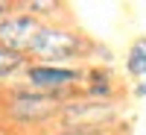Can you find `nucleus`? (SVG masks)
<instances>
[{
    "label": "nucleus",
    "mask_w": 146,
    "mask_h": 135,
    "mask_svg": "<svg viewBox=\"0 0 146 135\" xmlns=\"http://www.w3.org/2000/svg\"><path fill=\"white\" fill-rule=\"evenodd\" d=\"M82 97L88 100H108V103H120V85L114 82V73L102 68V65H94V68H85V82H82Z\"/></svg>",
    "instance_id": "423d86ee"
},
{
    "label": "nucleus",
    "mask_w": 146,
    "mask_h": 135,
    "mask_svg": "<svg viewBox=\"0 0 146 135\" xmlns=\"http://www.w3.org/2000/svg\"><path fill=\"white\" fill-rule=\"evenodd\" d=\"M27 68H29V56L27 53H15V50L0 47V82L18 77V73H23Z\"/></svg>",
    "instance_id": "6e6552de"
},
{
    "label": "nucleus",
    "mask_w": 146,
    "mask_h": 135,
    "mask_svg": "<svg viewBox=\"0 0 146 135\" xmlns=\"http://www.w3.org/2000/svg\"><path fill=\"white\" fill-rule=\"evenodd\" d=\"M120 103L108 100H88L76 97L67 100L58 112V129H114L120 124Z\"/></svg>",
    "instance_id": "7ed1b4c3"
},
{
    "label": "nucleus",
    "mask_w": 146,
    "mask_h": 135,
    "mask_svg": "<svg viewBox=\"0 0 146 135\" xmlns=\"http://www.w3.org/2000/svg\"><path fill=\"white\" fill-rule=\"evenodd\" d=\"M44 135H114V129H53Z\"/></svg>",
    "instance_id": "9b49d317"
},
{
    "label": "nucleus",
    "mask_w": 146,
    "mask_h": 135,
    "mask_svg": "<svg viewBox=\"0 0 146 135\" xmlns=\"http://www.w3.org/2000/svg\"><path fill=\"white\" fill-rule=\"evenodd\" d=\"M23 85L32 91H44V94H64L73 88H82L85 82V68L79 65H41V62H29V68L23 71Z\"/></svg>",
    "instance_id": "20e7f679"
},
{
    "label": "nucleus",
    "mask_w": 146,
    "mask_h": 135,
    "mask_svg": "<svg viewBox=\"0 0 146 135\" xmlns=\"http://www.w3.org/2000/svg\"><path fill=\"white\" fill-rule=\"evenodd\" d=\"M91 47H94V38L85 35L82 30L47 21L35 32L27 56H29V62H41V65H67L73 59H88Z\"/></svg>",
    "instance_id": "f257e3e1"
},
{
    "label": "nucleus",
    "mask_w": 146,
    "mask_h": 135,
    "mask_svg": "<svg viewBox=\"0 0 146 135\" xmlns=\"http://www.w3.org/2000/svg\"><path fill=\"white\" fill-rule=\"evenodd\" d=\"M76 97H82V88H73L64 94H44L21 85V88H12L6 97V118L21 126H44L50 120H58L62 106Z\"/></svg>",
    "instance_id": "f03ea898"
},
{
    "label": "nucleus",
    "mask_w": 146,
    "mask_h": 135,
    "mask_svg": "<svg viewBox=\"0 0 146 135\" xmlns=\"http://www.w3.org/2000/svg\"><path fill=\"white\" fill-rule=\"evenodd\" d=\"M88 59H96V62H100V65H105V68H108V65L114 62V53L108 50L105 44H100V41H94V47H91V56H88Z\"/></svg>",
    "instance_id": "9d476101"
},
{
    "label": "nucleus",
    "mask_w": 146,
    "mask_h": 135,
    "mask_svg": "<svg viewBox=\"0 0 146 135\" xmlns=\"http://www.w3.org/2000/svg\"><path fill=\"white\" fill-rule=\"evenodd\" d=\"M21 12H27V15H32V18H56L58 15V12H62L64 6L62 3H56V0H18V3H15ZM44 24V21H41Z\"/></svg>",
    "instance_id": "1a4fd4ad"
},
{
    "label": "nucleus",
    "mask_w": 146,
    "mask_h": 135,
    "mask_svg": "<svg viewBox=\"0 0 146 135\" xmlns=\"http://www.w3.org/2000/svg\"><path fill=\"white\" fill-rule=\"evenodd\" d=\"M126 73L135 79L146 77V35H137L131 41L129 53H126Z\"/></svg>",
    "instance_id": "0eeeda50"
},
{
    "label": "nucleus",
    "mask_w": 146,
    "mask_h": 135,
    "mask_svg": "<svg viewBox=\"0 0 146 135\" xmlns=\"http://www.w3.org/2000/svg\"><path fill=\"white\" fill-rule=\"evenodd\" d=\"M131 94H135V97H146V82H137V85H135V91H131Z\"/></svg>",
    "instance_id": "ddd939ff"
},
{
    "label": "nucleus",
    "mask_w": 146,
    "mask_h": 135,
    "mask_svg": "<svg viewBox=\"0 0 146 135\" xmlns=\"http://www.w3.org/2000/svg\"><path fill=\"white\" fill-rule=\"evenodd\" d=\"M15 0H0V24H3L6 18H12V15H15Z\"/></svg>",
    "instance_id": "f8f14e48"
},
{
    "label": "nucleus",
    "mask_w": 146,
    "mask_h": 135,
    "mask_svg": "<svg viewBox=\"0 0 146 135\" xmlns=\"http://www.w3.org/2000/svg\"><path fill=\"white\" fill-rule=\"evenodd\" d=\"M44 24L38 18L27 15V12H15L12 18H6L0 24V47H6V50H15V53H27L29 44L35 38V32H38Z\"/></svg>",
    "instance_id": "39448f33"
}]
</instances>
